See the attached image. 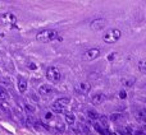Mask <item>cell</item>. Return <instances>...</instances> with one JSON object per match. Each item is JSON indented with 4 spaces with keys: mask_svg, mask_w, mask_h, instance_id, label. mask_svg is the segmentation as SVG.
Wrapping results in <instances>:
<instances>
[{
    "mask_svg": "<svg viewBox=\"0 0 146 135\" xmlns=\"http://www.w3.org/2000/svg\"><path fill=\"white\" fill-rule=\"evenodd\" d=\"M38 93L41 96H51L54 93V89L51 85H48V84H44V85H40L38 88Z\"/></svg>",
    "mask_w": 146,
    "mask_h": 135,
    "instance_id": "obj_9",
    "label": "cell"
},
{
    "mask_svg": "<svg viewBox=\"0 0 146 135\" xmlns=\"http://www.w3.org/2000/svg\"><path fill=\"white\" fill-rule=\"evenodd\" d=\"M132 135H145V133L142 130H136V131H133V133H132Z\"/></svg>",
    "mask_w": 146,
    "mask_h": 135,
    "instance_id": "obj_26",
    "label": "cell"
},
{
    "mask_svg": "<svg viewBox=\"0 0 146 135\" xmlns=\"http://www.w3.org/2000/svg\"><path fill=\"white\" fill-rule=\"evenodd\" d=\"M132 133H133V130H132L129 126H126V128L122 130L121 134H122V135H132Z\"/></svg>",
    "mask_w": 146,
    "mask_h": 135,
    "instance_id": "obj_21",
    "label": "cell"
},
{
    "mask_svg": "<svg viewBox=\"0 0 146 135\" xmlns=\"http://www.w3.org/2000/svg\"><path fill=\"white\" fill-rule=\"evenodd\" d=\"M106 26V20L104 18H98V19H94L90 24V28L92 31H101L104 29Z\"/></svg>",
    "mask_w": 146,
    "mask_h": 135,
    "instance_id": "obj_7",
    "label": "cell"
},
{
    "mask_svg": "<svg viewBox=\"0 0 146 135\" xmlns=\"http://www.w3.org/2000/svg\"><path fill=\"white\" fill-rule=\"evenodd\" d=\"M28 66H30V69H36V65H35V64H30Z\"/></svg>",
    "mask_w": 146,
    "mask_h": 135,
    "instance_id": "obj_27",
    "label": "cell"
},
{
    "mask_svg": "<svg viewBox=\"0 0 146 135\" xmlns=\"http://www.w3.org/2000/svg\"><path fill=\"white\" fill-rule=\"evenodd\" d=\"M18 89H19L21 93H25L26 89H27V80L23 79L22 77L18 78Z\"/></svg>",
    "mask_w": 146,
    "mask_h": 135,
    "instance_id": "obj_10",
    "label": "cell"
},
{
    "mask_svg": "<svg viewBox=\"0 0 146 135\" xmlns=\"http://www.w3.org/2000/svg\"><path fill=\"white\" fill-rule=\"evenodd\" d=\"M137 68H139L140 73H142V74H145L146 73V63L144 60H140L139 64H137Z\"/></svg>",
    "mask_w": 146,
    "mask_h": 135,
    "instance_id": "obj_17",
    "label": "cell"
},
{
    "mask_svg": "<svg viewBox=\"0 0 146 135\" xmlns=\"http://www.w3.org/2000/svg\"><path fill=\"white\" fill-rule=\"evenodd\" d=\"M119 38H121V31L115 28V29H109L108 32L104 35L103 40H104V42H106V43H114L115 41H118Z\"/></svg>",
    "mask_w": 146,
    "mask_h": 135,
    "instance_id": "obj_2",
    "label": "cell"
},
{
    "mask_svg": "<svg viewBox=\"0 0 146 135\" xmlns=\"http://www.w3.org/2000/svg\"><path fill=\"white\" fill-rule=\"evenodd\" d=\"M126 97H127L126 90H121V92H119V98H121V100H124Z\"/></svg>",
    "mask_w": 146,
    "mask_h": 135,
    "instance_id": "obj_24",
    "label": "cell"
},
{
    "mask_svg": "<svg viewBox=\"0 0 146 135\" xmlns=\"http://www.w3.org/2000/svg\"><path fill=\"white\" fill-rule=\"evenodd\" d=\"M94 128H95V130L100 135H108V131H106L104 128H101L100 124H94Z\"/></svg>",
    "mask_w": 146,
    "mask_h": 135,
    "instance_id": "obj_13",
    "label": "cell"
},
{
    "mask_svg": "<svg viewBox=\"0 0 146 135\" xmlns=\"http://www.w3.org/2000/svg\"><path fill=\"white\" fill-rule=\"evenodd\" d=\"M122 119H123V115L119 112H114V113H111V116H110L111 121H119V120H122Z\"/></svg>",
    "mask_w": 146,
    "mask_h": 135,
    "instance_id": "obj_18",
    "label": "cell"
},
{
    "mask_svg": "<svg viewBox=\"0 0 146 135\" xmlns=\"http://www.w3.org/2000/svg\"><path fill=\"white\" fill-rule=\"evenodd\" d=\"M1 83H3L4 85H10V80L8 79V78H3V79H1Z\"/></svg>",
    "mask_w": 146,
    "mask_h": 135,
    "instance_id": "obj_25",
    "label": "cell"
},
{
    "mask_svg": "<svg viewBox=\"0 0 146 135\" xmlns=\"http://www.w3.org/2000/svg\"><path fill=\"white\" fill-rule=\"evenodd\" d=\"M99 55H100V50L99 48H90V50H87L85 52V59L91 61V60H95Z\"/></svg>",
    "mask_w": 146,
    "mask_h": 135,
    "instance_id": "obj_8",
    "label": "cell"
},
{
    "mask_svg": "<svg viewBox=\"0 0 146 135\" xmlns=\"http://www.w3.org/2000/svg\"><path fill=\"white\" fill-rule=\"evenodd\" d=\"M56 37H58V33L54 29H44L36 35V40L41 43H48L50 41L55 40Z\"/></svg>",
    "mask_w": 146,
    "mask_h": 135,
    "instance_id": "obj_1",
    "label": "cell"
},
{
    "mask_svg": "<svg viewBox=\"0 0 146 135\" xmlns=\"http://www.w3.org/2000/svg\"><path fill=\"white\" fill-rule=\"evenodd\" d=\"M113 58H114V54H111V55L109 56V60H113Z\"/></svg>",
    "mask_w": 146,
    "mask_h": 135,
    "instance_id": "obj_29",
    "label": "cell"
},
{
    "mask_svg": "<svg viewBox=\"0 0 146 135\" xmlns=\"http://www.w3.org/2000/svg\"><path fill=\"white\" fill-rule=\"evenodd\" d=\"M0 22L3 23L4 26H14L17 23V17H15L13 13H4V14L0 15Z\"/></svg>",
    "mask_w": 146,
    "mask_h": 135,
    "instance_id": "obj_5",
    "label": "cell"
},
{
    "mask_svg": "<svg viewBox=\"0 0 146 135\" xmlns=\"http://www.w3.org/2000/svg\"><path fill=\"white\" fill-rule=\"evenodd\" d=\"M137 119H139L141 123H145L146 121V111L145 110H140L139 112H137Z\"/></svg>",
    "mask_w": 146,
    "mask_h": 135,
    "instance_id": "obj_15",
    "label": "cell"
},
{
    "mask_svg": "<svg viewBox=\"0 0 146 135\" xmlns=\"http://www.w3.org/2000/svg\"><path fill=\"white\" fill-rule=\"evenodd\" d=\"M135 82H136V80H135V78H128V79H123V80H122V84H123L124 87H132Z\"/></svg>",
    "mask_w": 146,
    "mask_h": 135,
    "instance_id": "obj_14",
    "label": "cell"
},
{
    "mask_svg": "<svg viewBox=\"0 0 146 135\" xmlns=\"http://www.w3.org/2000/svg\"><path fill=\"white\" fill-rule=\"evenodd\" d=\"M54 117V113L53 112H46L45 113V120H51Z\"/></svg>",
    "mask_w": 146,
    "mask_h": 135,
    "instance_id": "obj_22",
    "label": "cell"
},
{
    "mask_svg": "<svg viewBox=\"0 0 146 135\" xmlns=\"http://www.w3.org/2000/svg\"><path fill=\"white\" fill-rule=\"evenodd\" d=\"M64 119H66L67 124H69V125H73V124L76 123V116H74V113H72V112H66Z\"/></svg>",
    "mask_w": 146,
    "mask_h": 135,
    "instance_id": "obj_12",
    "label": "cell"
},
{
    "mask_svg": "<svg viewBox=\"0 0 146 135\" xmlns=\"http://www.w3.org/2000/svg\"><path fill=\"white\" fill-rule=\"evenodd\" d=\"M90 89H91V85L87 82H80L74 85V92L78 93V94H85V93L90 92Z\"/></svg>",
    "mask_w": 146,
    "mask_h": 135,
    "instance_id": "obj_6",
    "label": "cell"
},
{
    "mask_svg": "<svg viewBox=\"0 0 146 135\" xmlns=\"http://www.w3.org/2000/svg\"><path fill=\"white\" fill-rule=\"evenodd\" d=\"M46 78H48L50 82L55 83V82H59L62 78V73L59 71L58 68L55 66H50L48 70H46Z\"/></svg>",
    "mask_w": 146,
    "mask_h": 135,
    "instance_id": "obj_4",
    "label": "cell"
},
{
    "mask_svg": "<svg viewBox=\"0 0 146 135\" xmlns=\"http://www.w3.org/2000/svg\"><path fill=\"white\" fill-rule=\"evenodd\" d=\"M69 102H71V100H69L68 97L58 98V100L54 102V105L51 106V108H53L55 112H60V111H63L64 108L68 107V106H69Z\"/></svg>",
    "mask_w": 146,
    "mask_h": 135,
    "instance_id": "obj_3",
    "label": "cell"
},
{
    "mask_svg": "<svg viewBox=\"0 0 146 135\" xmlns=\"http://www.w3.org/2000/svg\"><path fill=\"white\" fill-rule=\"evenodd\" d=\"M8 100V93L3 87H0V101H7Z\"/></svg>",
    "mask_w": 146,
    "mask_h": 135,
    "instance_id": "obj_19",
    "label": "cell"
},
{
    "mask_svg": "<svg viewBox=\"0 0 146 135\" xmlns=\"http://www.w3.org/2000/svg\"><path fill=\"white\" fill-rule=\"evenodd\" d=\"M25 108H26V111H27L28 113H33L36 111V107L33 105H31V103H26L25 105Z\"/></svg>",
    "mask_w": 146,
    "mask_h": 135,
    "instance_id": "obj_20",
    "label": "cell"
},
{
    "mask_svg": "<svg viewBox=\"0 0 146 135\" xmlns=\"http://www.w3.org/2000/svg\"><path fill=\"white\" fill-rule=\"evenodd\" d=\"M99 119H100V120H101V123H103V124H101V125L106 126V121H108V119H106L105 116H99Z\"/></svg>",
    "mask_w": 146,
    "mask_h": 135,
    "instance_id": "obj_23",
    "label": "cell"
},
{
    "mask_svg": "<svg viewBox=\"0 0 146 135\" xmlns=\"http://www.w3.org/2000/svg\"><path fill=\"white\" fill-rule=\"evenodd\" d=\"M87 117L91 119V120H96V119H99V113L94 110H88L87 111Z\"/></svg>",
    "mask_w": 146,
    "mask_h": 135,
    "instance_id": "obj_16",
    "label": "cell"
},
{
    "mask_svg": "<svg viewBox=\"0 0 146 135\" xmlns=\"http://www.w3.org/2000/svg\"><path fill=\"white\" fill-rule=\"evenodd\" d=\"M111 135H122L121 131H114V133H111Z\"/></svg>",
    "mask_w": 146,
    "mask_h": 135,
    "instance_id": "obj_28",
    "label": "cell"
},
{
    "mask_svg": "<svg viewBox=\"0 0 146 135\" xmlns=\"http://www.w3.org/2000/svg\"><path fill=\"white\" fill-rule=\"evenodd\" d=\"M103 101H104V94H103V93H98V94H95L92 98H91V103H92V105H95V106L96 105H100Z\"/></svg>",
    "mask_w": 146,
    "mask_h": 135,
    "instance_id": "obj_11",
    "label": "cell"
}]
</instances>
